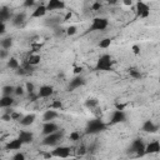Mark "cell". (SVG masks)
I'll return each instance as SVG.
<instances>
[{
    "label": "cell",
    "mask_w": 160,
    "mask_h": 160,
    "mask_svg": "<svg viewBox=\"0 0 160 160\" xmlns=\"http://www.w3.org/2000/svg\"><path fill=\"white\" fill-rule=\"evenodd\" d=\"M46 11H48L46 5L40 4L39 6L35 8V10H32V12H31V18H32V19H40V18H42V16L46 14Z\"/></svg>",
    "instance_id": "16"
},
{
    "label": "cell",
    "mask_w": 160,
    "mask_h": 160,
    "mask_svg": "<svg viewBox=\"0 0 160 160\" xmlns=\"http://www.w3.org/2000/svg\"><path fill=\"white\" fill-rule=\"evenodd\" d=\"M109 25V21L106 18H95L89 26V31H101L105 30Z\"/></svg>",
    "instance_id": "5"
},
{
    "label": "cell",
    "mask_w": 160,
    "mask_h": 160,
    "mask_svg": "<svg viewBox=\"0 0 160 160\" xmlns=\"http://www.w3.org/2000/svg\"><path fill=\"white\" fill-rule=\"evenodd\" d=\"M25 20H26V14L24 11H21V12H18V14L14 15V18L11 20V24L14 26H22Z\"/></svg>",
    "instance_id": "17"
},
{
    "label": "cell",
    "mask_w": 160,
    "mask_h": 160,
    "mask_svg": "<svg viewBox=\"0 0 160 160\" xmlns=\"http://www.w3.org/2000/svg\"><path fill=\"white\" fill-rule=\"evenodd\" d=\"M10 115H11V120H18V121H20L24 118V115L21 112H18V111H12Z\"/></svg>",
    "instance_id": "35"
},
{
    "label": "cell",
    "mask_w": 160,
    "mask_h": 160,
    "mask_svg": "<svg viewBox=\"0 0 160 160\" xmlns=\"http://www.w3.org/2000/svg\"><path fill=\"white\" fill-rule=\"evenodd\" d=\"M16 74H18V75H26V74H29V72H28L22 66H20V68L16 70Z\"/></svg>",
    "instance_id": "42"
},
{
    "label": "cell",
    "mask_w": 160,
    "mask_h": 160,
    "mask_svg": "<svg viewBox=\"0 0 160 160\" xmlns=\"http://www.w3.org/2000/svg\"><path fill=\"white\" fill-rule=\"evenodd\" d=\"M58 116H59V114H58L55 110L49 109V110H46V111L44 112V115H42V120H44V122H50V121H52L54 119H56Z\"/></svg>",
    "instance_id": "20"
},
{
    "label": "cell",
    "mask_w": 160,
    "mask_h": 160,
    "mask_svg": "<svg viewBox=\"0 0 160 160\" xmlns=\"http://www.w3.org/2000/svg\"><path fill=\"white\" fill-rule=\"evenodd\" d=\"M126 121V114L124 110H114L110 118V124H120Z\"/></svg>",
    "instance_id": "8"
},
{
    "label": "cell",
    "mask_w": 160,
    "mask_h": 160,
    "mask_svg": "<svg viewBox=\"0 0 160 160\" xmlns=\"http://www.w3.org/2000/svg\"><path fill=\"white\" fill-rule=\"evenodd\" d=\"M25 89H26V92H28L29 95L34 94V91H35V86H34V84H32V82H30V81L25 84Z\"/></svg>",
    "instance_id": "33"
},
{
    "label": "cell",
    "mask_w": 160,
    "mask_h": 160,
    "mask_svg": "<svg viewBox=\"0 0 160 160\" xmlns=\"http://www.w3.org/2000/svg\"><path fill=\"white\" fill-rule=\"evenodd\" d=\"M91 9H92V10H100V9H101V2H99V1L94 2L92 6H91Z\"/></svg>",
    "instance_id": "44"
},
{
    "label": "cell",
    "mask_w": 160,
    "mask_h": 160,
    "mask_svg": "<svg viewBox=\"0 0 160 160\" xmlns=\"http://www.w3.org/2000/svg\"><path fill=\"white\" fill-rule=\"evenodd\" d=\"M56 131H59V126H58L55 122H52V121H50V122H44V125H42V135H44V136L50 135V134H54V132H56Z\"/></svg>",
    "instance_id": "10"
},
{
    "label": "cell",
    "mask_w": 160,
    "mask_h": 160,
    "mask_svg": "<svg viewBox=\"0 0 160 160\" xmlns=\"http://www.w3.org/2000/svg\"><path fill=\"white\" fill-rule=\"evenodd\" d=\"M12 18H14V15L8 6L0 8V22H6L8 20H12Z\"/></svg>",
    "instance_id": "12"
},
{
    "label": "cell",
    "mask_w": 160,
    "mask_h": 160,
    "mask_svg": "<svg viewBox=\"0 0 160 160\" xmlns=\"http://www.w3.org/2000/svg\"><path fill=\"white\" fill-rule=\"evenodd\" d=\"M71 15H72V14H71V12H68V14H66V15H65V20H69V19H70V18H71Z\"/></svg>",
    "instance_id": "51"
},
{
    "label": "cell",
    "mask_w": 160,
    "mask_h": 160,
    "mask_svg": "<svg viewBox=\"0 0 160 160\" xmlns=\"http://www.w3.org/2000/svg\"><path fill=\"white\" fill-rule=\"evenodd\" d=\"M40 61H41V56L39 54H31L26 60V62L31 66H36L38 64H40Z\"/></svg>",
    "instance_id": "24"
},
{
    "label": "cell",
    "mask_w": 160,
    "mask_h": 160,
    "mask_svg": "<svg viewBox=\"0 0 160 160\" xmlns=\"http://www.w3.org/2000/svg\"><path fill=\"white\" fill-rule=\"evenodd\" d=\"M8 56V50H0V59H5Z\"/></svg>",
    "instance_id": "48"
},
{
    "label": "cell",
    "mask_w": 160,
    "mask_h": 160,
    "mask_svg": "<svg viewBox=\"0 0 160 160\" xmlns=\"http://www.w3.org/2000/svg\"><path fill=\"white\" fill-rule=\"evenodd\" d=\"M141 130H142L144 132H151V134H152V132H156V131H158V125L154 124L152 120H146V121L142 124Z\"/></svg>",
    "instance_id": "18"
},
{
    "label": "cell",
    "mask_w": 160,
    "mask_h": 160,
    "mask_svg": "<svg viewBox=\"0 0 160 160\" xmlns=\"http://www.w3.org/2000/svg\"><path fill=\"white\" fill-rule=\"evenodd\" d=\"M5 32H6V25L5 22H0V34L4 35Z\"/></svg>",
    "instance_id": "45"
},
{
    "label": "cell",
    "mask_w": 160,
    "mask_h": 160,
    "mask_svg": "<svg viewBox=\"0 0 160 160\" xmlns=\"http://www.w3.org/2000/svg\"><path fill=\"white\" fill-rule=\"evenodd\" d=\"M12 160H25V155L22 152H16L14 156H12Z\"/></svg>",
    "instance_id": "39"
},
{
    "label": "cell",
    "mask_w": 160,
    "mask_h": 160,
    "mask_svg": "<svg viewBox=\"0 0 160 160\" xmlns=\"http://www.w3.org/2000/svg\"><path fill=\"white\" fill-rule=\"evenodd\" d=\"M46 9L48 10H62L65 9V2L61 0H50L46 4Z\"/></svg>",
    "instance_id": "15"
},
{
    "label": "cell",
    "mask_w": 160,
    "mask_h": 160,
    "mask_svg": "<svg viewBox=\"0 0 160 160\" xmlns=\"http://www.w3.org/2000/svg\"><path fill=\"white\" fill-rule=\"evenodd\" d=\"M71 160H79V159H71Z\"/></svg>",
    "instance_id": "53"
},
{
    "label": "cell",
    "mask_w": 160,
    "mask_h": 160,
    "mask_svg": "<svg viewBox=\"0 0 160 160\" xmlns=\"http://www.w3.org/2000/svg\"><path fill=\"white\" fill-rule=\"evenodd\" d=\"M1 120H4V121H9V120H11V115L8 114V112H5V114L1 116Z\"/></svg>",
    "instance_id": "46"
},
{
    "label": "cell",
    "mask_w": 160,
    "mask_h": 160,
    "mask_svg": "<svg viewBox=\"0 0 160 160\" xmlns=\"http://www.w3.org/2000/svg\"><path fill=\"white\" fill-rule=\"evenodd\" d=\"M95 70L99 71H111L112 70V59L109 54H104L101 55L95 65Z\"/></svg>",
    "instance_id": "2"
},
{
    "label": "cell",
    "mask_w": 160,
    "mask_h": 160,
    "mask_svg": "<svg viewBox=\"0 0 160 160\" xmlns=\"http://www.w3.org/2000/svg\"><path fill=\"white\" fill-rule=\"evenodd\" d=\"M159 82H160V75H159Z\"/></svg>",
    "instance_id": "52"
},
{
    "label": "cell",
    "mask_w": 160,
    "mask_h": 160,
    "mask_svg": "<svg viewBox=\"0 0 160 160\" xmlns=\"http://www.w3.org/2000/svg\"><path fill=\"white\" fill-rule=\"evenodd\" d=\"M6 65H8V68H9V69H11V70H18V69L20 68V64H19L18 59H16V58H12V56L8 59Z\"/></svg>",
    "instance_id": "25"
},
{
    "label": "cell",
    "mask_w": 160,
    "mask_h": 160,
    "mask_svg": "<svg viewBox=\"0 0 160 160\" xmlns=\"http://www.w3.org/2000/svg\"><path fill=\"white\" fill-rule=\"evenodd\" d=\"M0 44H1V48L4 50H8V49H10L12 46V39L11 38H4Z\"/></svg>",
    "instance_id": "28"
},
{
    "label": "cell",
    "mask_w": 160,
    "mask_h": 160,
    "mask_svg": "<svg viewBox=\"0 0 160 160\" xmlns=\"http://www.w3.org/2000/svg\"><path fill=\"white\" fill-rule=\"evenodd\" d=\"M110 45H111V39L110 38H104L99 42V48H101V49H108V48H110Z\"/></svg>",
    "instance_id": "30"
},
{
    "label": "cell",
    "mask_w": 160,
    "mask_h": 160,
    "mask_svg": "<svg viewBox=\"0 0 160 160\" xmlns=\"http://www.w3.org/2000/svg\"><path fill=\"white\" fill-rule=\"evenodd\" d=\"M14 102H15V100H14L12 96H2V98L0 99V106H1L2 109H9V108H11V106L14 105Z\"/></svg>",
    "instance_id": "22"
},
{
    "label": "cell",
    "mask_w": 160,
    "mask_h": 160,
    "mask_svg": "<svg viewBox=\"0 0 160 160\" xmlns=\"http://www.w3.org/2000/svg\"><path fill=\"white\" fill-rule=\"evenodd\" d=\"M54 94V89L52 86H49V85H42L40 86L39 91H38V98H49Z\"/></svg>",
    "instance_id": "14"
},
{
    "label": "cell",
    "mask_w": 160,
    "mask_h": 160,
    "mask_svg": "<svg viewBox=\"0 0 160 160\" xmlns=\"http://www.w3.org/2000/svg\"><path fill=\"white\" fill-rule=\"evenodd\" d=\"M160 152V142L154 140L151 142H149L146 146H145V155H151V154H158Z\"/></svg>",
    "instance_id": "11"
},
{
    "label": "cell",
    "mask_w": 160,
    "mask_h": 160,
    "mask_svg": "<svg viewBox=\"0 0 160 160\" xmlns=\"http://www.w3.org/2000/svg\"><path fill=\"white\" fill-rule=\"evenodd\" d=\"M60 22H61L60 18H49V19H46V20L44 21L45 26L51 28L52 30H54V29H56L58 26H61V25H60Z\"/></svg>",
    "instance_id": "21"
},
{
    "label": "cell",
    "mask_w": 160,
    "mask_h": 160,
    "mask_svg": "<svg viewBox=\"0 0 160 160\" xmlns=\"http://www.w3.org/2000/svg\"><path fill=\"white\" fill-rule=\"evenodd\" d=\"M62 136H64V131L62 130H59V131H56L54 134H50V135H46L42 139V145H45V146H55V145L59 144V141L62 139Z\"/></svg>",
    "instance_id": "4"
},
{
    "label": "cell",
    "mask_w": 160,
    "mask_h": 160,
    "mask_svg": "<svg viewBox=\"0 0 160 160\" xmlns=\"http://www.w3.org/2000/svg\"><path fill=\"white\" fill-rule=\"evenodd\" d=\"M31 48H32V51H38L41 49V44H31Z\"/></svg>",
    "instance_id": "47"
},
{
    "label": "cell",
    "mask_w": 160,
    "mask_h": 160,
    "mask_svg": "<svg viewBox=\"0 0 160 160\" xmlns=\"http://www.w3.org/2000/svg\"><path fill=\"white\" fill-rule=\"evenodd\" d=\"M35 5V1L34 0H25L24 1V6L25 8H32Z\"/></svg>",
    "instance_id": "40"
},
{
    "label": "cell",
    "mask_w": 160,
    "mask_h": 160,
    "mask_svg": "<svg viewBox=\"0 0 160 160\" xmlns=\"http://www.w3.org/2000/svg\"><path fill=\"white\" fill-rule=\"evenodd\" d=\"M125 108H126V104H120V102L115 104V110H124Z\"/></svg>",
    "instance_id": "43"
},
{
    "label": "cell",
    "mask_w": 160,
    "mask_h": 160,
    "mask_svg": "<svg viewBox=\"0 0 160 160\" xmlns=\"http://www.w3.org/2000/svg\"><path fill=\"white\" fill-rule=\"evenodd\" d=\"M78 155H80V156H82V155H85L86 152H88V148L85 146V145H81V146H79L78 148Z\"/></svg>",
    "instance_id": "38"
},
{
    "label": "cell",
    "mask_w": 160,
    "mask_h": 160,
    "mask_svg": "<svg viewBox=\"0 0 160 160\" xmlns=\"http://www.w3.org/2000/svg\"><path fill=\"white\" fill-rule=\"evenodd\" d=\"M76 31H78L76 26L71 25V26H69V28L66 29V35H69V36H72V35H75V34H76Z\"/></svg>",
    "instance_id": "37"
},
{
    "label": "cell",
    "mask_w": 160,
    "mask_h": 160,
    "mask_svg": "<svg viewBox=\"0 0 160 160\" xmlns=\"http://www.w3.org/2000/svg\"><path fill=\"white\" fill-rule=\"evenodd\" d=\"M135 10H136V16H138V18L145 19V18H148V16L150 15V8H149V5H148L146 2H144V1H138Z\"/></svg>",
    "instance_id": "6"
},
{
    "label": "cell",
    "mask_w": 160,
    "mask_h": 160,
    "mask_svg": "<svg viewBox=\"0 0 160 160\" xmlns=\"http://www.w3.org/2000/svg\"><path fill=\"white\" fill-rule=\"evenodd\" d=\"M128 72H129V75H130L131 78H134V79H141V78H142L140 70H138V69H135V68H130V69L128 70Z\"/></svg>",
    "instance_id": "29"
},
{
    "label": "cell",
    "mask_w": 160,
    "mask_h": 160,
    "mask_svg": "<svg viewBox=\"0 0 160 160\" xmlns=\"http://www.w3.org/2000/svg\"><path fill=\"white\" fill-rule=\"evenodd\" d=\"M35 114H28V115H24V118L19 121L22 126H29V125H31L34 121H35Z\"/></svg>",
    "instance_id": "23"
},
{
    "label": "cell",
    "mask_w": 160,
    "mask_h": 160,
    "mask_svg": "<svg viewBox=\"0 0 160 160\" xmlns=\"http://www.w3.org/2000/svg\"><path fill=\"white\" fill-rule=\"evenodd\" d=\"M131 50H132V52H134L135 55H139V54H140V46H139V45H132V46H131Z\"/></svg>",
    "instance_id": "41"
},
{
    "label": "cell",
    "mask_w": 160,
    "mask_h": 160,
    "mask_svg": "<svg viewBox=\"0 0 160 160\" xmlns=\"http://www.w3.org/2000/svg\"><path fill=\"white\" fill-rule=\"evenodd\" d=\"M69 139H70L71 141H78V140H80V132H78V131H72V132H70Z\"/></svg>",
    "instance_id": "36"
},
{
    "label": "cell",
    "mask_w": 160,
    "mask_h": 160,
    "mask_svg": "<svg viewBox=\"0 0 160 160\" xmlns=\"http://www.w3.org/2000/svg\"><path fill=\"white\" fill-rule=\"evenodd\" d=\"M84 84H85V79H84L81 75H76L75 78H72V79L70 80L68 89L71 91V90H75V89H78V88H80V86H82Z\"/></svg>",
    "instance_id": "9"
},
{
    "label": "cell",
    "mask_w": 160,
    "mask_h": 160,
    "mask_svg": "<svg viewBox=\"0 0 160 160\" xmlns=\"http://www.w3.org/2000/svg\"><path fill=\"white\" fill-rule=\"evenodd\" d=\"M24 144L16 138V139H12V140H10L8 144H6V146H5V149L6 150H20L21 149V146H22Z\"/></svg>",
    "instance_id": "19"
},
{
    "label": "cell",
    "mask_w": 160,
    "mask_h": 160,
    "mask_svg": "<svg viewBox=\"0 0 160 160\" xmlns=\"http://www.w3.org/2000/svg\"><path fill=\"white\" fill-rule=\"evenodd\" d=\"M49 109H52V110H61L62 109V102L60 100H54L50 105H49Z\"/></svg>",
    "instance_id": "31"
},
{
    "label": "cell",
    "mask_w": 160,
    "mask_h": 160,
    "mask_svg": "<svg viewBox=\"0 0 160 160\" xmlns=\"http://www.w3.org/2000/svg\"><path fill=\"white\" fill-rule=\"evenodd\" d=\"M25 91H26V89L22 88L21 85L15 86V95H18V96H22V95L25 94Z\"/></svg>",
    "instance_id": "34"
},
{
    "label": "cell",
    "mask_w": 160,
    "mask_h": 160,
    "mask_svg": "<svg viewBox=\"0 0 160 160\" xmlns=\"http://www.w3.org/2000/svg\"><path fill=\"white\" fill-rule=\"evenodd\" d=\"M145 144L142 141V139L138 138V139H134L128 149V152L130 154H135L136 156H144L145 155Z\"/></svg>",
    "instance_id": "3"
},
{
    "label": "cell",
    "mask_w": 160,
    "mask_h": 160,
    "mask_svg": "<svg viewBox=\"0 0 160 160\" xmlns=\"http://www.w3.org/2000/svg\"><path fill=\"white\" fill-rule=\"evenodd\" d=\"M106 129V125L102 122V120L100 119H92V120H89L88 124H86V128H85V134H99L101 131H104Z\"/></svg>",
    "instance_id": "1"
},
{
    "label": "cell",
    "mask_w": 160,
    "mask_h": 160,
    "mask_svg": "<svg viewBox=\"0 0 160 160\" xmlns=\"http://www.w3.org/2000/svg\"><path fill=\"white\" fill-rule=\"evenodd\" d=\"M1 91H2V96H11L12 94H15V86H12V85H5Z\"/></svg>",
    "instance_id": "26"
},
{
    "label": "cell",
    "mask_w": 160,
    "mask_h": 160,
    "mask_svg": "<svg viewBox=\"0 0 160 160\" xmlns=\"http://www.w3.org/2000/svg\"><path fill=\"white\" fill-rule=\"evenodd\" d=\"M122 4L126 5V6H131V5H132V1H131V0H124Z\"/></svg>",
    "instance_id": "50"
},
{
    "label": "cell",
    "mask_w": 160,
    "mask_h": 160,
    "mask_svg": "<svg viewBox=\"0 0 160 160\" xmlns=\"http://www.w3.org/2000/svg\"><path fill=\"white\" fill-rule=\"evenodd\" d=\"M52 158H60V159H68L70 156V148L68 146H56L54 150H51Z\"/></svg>",
    "instance_id": "7"
},
{
    "label": "cell",
    "mask_w": 160,
    "mask_h": 160,
    "mask_svg": "<svg viewBox=\"0 0 160 160\" xmlns=\"http://www.w3.org/2000/svg\"><path fill=\"white\" fill-rule=\"evenodd\" d=\"M18 139H19L22 144H30V142H32V140H34V134L30 132V131H26V130H21V131L19 132Z\"/></svg>",
    "instance_id": "13"
},
{
    "label": "cell",
    "mask_w": 160,
    "mask_h": 160,
    "mask_svg": "<svg viewBox=\"0 0 160 160\" xmlns=\"http://www.w3.org/2000/svg\"><path fill=\"white\" fill-rule=\"evenodd\" d=\"M81 71H82V68H81V66H75V68H74V74L79 75Z\"/></svg>",
    "instance_id": "49"
},
{
    "label": "cell",
    "mask_w": 160,
    "mask_h": 160,
    "mask_svg": "<svg viewBox=\"0 0 160 160\" xmlns=\"http://www.w3.org/2000/svg\"><path fill=\"white\" fill-rule=\"evenodd\" d=\"M98 105H99V101H98V99H95V98H89V99L85 100V106H86L88 109H94V108H96Z\"/></svg>",
    "instance_id": "27"
},
{
    "label": "cell",
    "mask_w": 160,
    "mask_h": 160,
    "mask_svg": "<svg viewBox=\"0 0 160 160\" xmlns=\"http://www.w3.org/2000/svg\"><path fill=\"white\" fill-rule=\"evenodd\" d=\"M54 31V35L55 36H61V35H64V34H66V29H64V28H61V26H58L56 29H54L52 30Z\"/></svg>",
    "instance_id": "32"
}]
</instances>
